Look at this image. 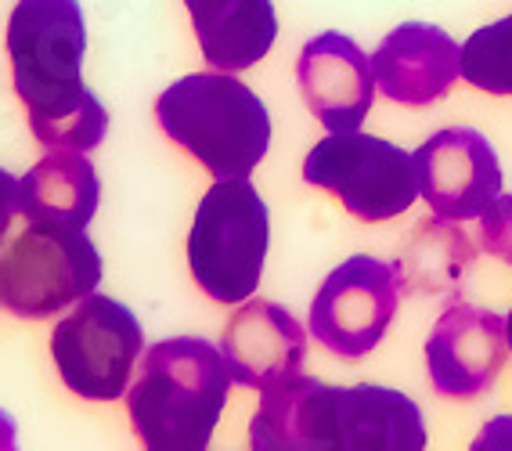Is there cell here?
Listing matches in <instances>:
<instances>
[{"label":"cell","instance_id":"1","mask_svg":"<svg viewBox=\"0 0 512 451\" xmlns=\"http://www.w3.org/2000/svg\"><path fill=\"white\" fill-rule=\"evenodd\" d=\"M80 0H19L8 19V62L29 130L44 148L91 152L109 130V112L83 83Z\"/></svg>","mask_w":512,"mask_h":451},{"label":"cell","instance_id":"2","mask_svg":"<svg viewBox=\"0 0 512 451\" xmlns=\"http://www.w3.org/2000/svg\"><path fill=\"white\" fill-rule=\"evenodd\" d=\"M249 444L256 451H422L426 419L401 390L329 387L300 372L264 394Z\"/></svg>","mask_w":512,"mask_h":451},{"label":"cell","instance_id":"3","mask_svg":"<svg viewBox=\"0 0 512 451\" xmlns=\"http://www.w3.org/2000/svg\"><path fill=\"white\" fill-rule=\"evenodd\" d=\"M231 372L213 343L177 336L141 354L138 379L127 387V412L138 441L152 451L210 448L228 405Z\"/></svg>","mask_w":512,"mask_h":451},{"label":"cell","instance_id":"4","mask_svg":"<svg viewBox=\"0 0 512 451\" xmlns=\"http://www.w3.org/2000/svg\"><path fill=\"white\" fill-rule=\"evenodd\" d=\"M156 123L166 138L199 159L213 181L249 177L271 148L267 105L235 73L181 76L156 98Z\"/></svg>","mask_w":512,"mask_h":451},{"label":"cell","instance_id":"5","mask_svg":"<svg viewBox=\"0 0 512 451\" xmlns=\"http://www.w3.org/2000/svg\"><path fill=\"white\" fill-rule=\"evenodd\" d=\"M271 246V213L249 177L213 181L195 210L188 235V267L213 304H242L264 278Z\"/></svg>","mask_w":512,"mask_h":451},{"label":"cell","instance_id":"6","mask_svg":"<svg viewBox=\"0 0 512 451\" xmlns=\"http://www.w3.org/2000/svg\"><path fill=\"white\" fill-rule=\"evenodd\" d=\"M101 271L87 228L29 221L0 253V311L26 322L55 318L98 289Z\"/></svg>","mask_w":512,"mask_h":451},{"label":"cell","instance_id":"7","mask_svg":"<svg viewBox=\"0 0 512 451\" xmlns=\"http://www.w3.org/2000/svg\"><path fill=\"white\" fill-rule=\"evenodd\" d=\"M303 181L336 195L350 217L368 224L394 221L419 199L412 152L361 130H343L318 141L303 159Z\"/></svg>","mask_w":512,"mask_h":451},{"label":"cell","instance_id":"8","mask_svg":"<svg viewBox=\"0 0 512 451\" xmlns=\"http://www.w3.org/2000/svg\"><path fill=\"white\" fill-rule=\"evenodd\" d=\"M145 350L138 314L112 296L87 293L51 332V358L65 390L83 401H116Z\"/></svg>","mask_w":512,"mask_h":451},{"label":"cell","instance_id":"9","mask_svg":"<svg viewBox=\"0 0 512 451\" xmlns=\"http://www.w3.org/2000/svg\"><path fill=\"white\" fill-rule=\"evenodd\" d=\"M397 304H401L397 267L357 253L343 260L314 293L307 332L329 354L357 361L383 343Z\"/></svg>","mask_w":512,"mask_h":451},{"label":"cell","instance_id":"10","mask_svg":"<svg viewBox=\"0 0 512 451\" xmlns=\"http://www.w3.org/2000/svg\"><path fill=\"white\" fill-rule=\"evenodd\" d=\"M419 195L444 221H473L502 195V163L491 141L473 127L437 130L412 152Z\"/></svg>","mask_w":512,"mask_h":451},{"label":"cell","instance_id":"11","mask_svg":"<svg viewBox=\"0 0 512 451\" xmlns=\"http://www.w3.org/2000/svg\"><path fill=\"white\" fill-rule=\"evenodd\" d=\"M509 358L505 318L473 304H451L426 340V376L448 401H473L498 383Z\"/></svg>","mask_w":512,"mask_h":451},{"label":"cell","instance_id":"12","mask_svg":"<svg viewBox=\"0 0 512 451\" xmlns=\"http://www.w3.org/2000/svg\"><path fill=\"white\" fill-rule=\"evenodd\" d=\"M220 354L228 361L231 383L267 394L303 372L307 332L282 304L249 296L224 325Z\"/></svg>","mask_w":512,"mask_h":451},{"label":"cell","instance_id":"13","mask_svg":"<svg viewBox=\"0 0 512 451\" xmlns=\"http://www.w3.org/2000/svg\"><path fill=\"white\" fill-rule=\"evenodd\" d=\"M296 83L311 116L329 130V134H343V130H357L368 120L375 102V73L372 58L350 40L347 33H318L307 40L296 62Z\"/></svg>","mask_w":512,"mask_h":451},{"label":"cell","instance_id":"14","mask_svg":"<svg viewBox=\"0 0 512 451\" xmlns=\"http://www.w3.org/2000/svg\"><path fill=\"white\" fill-rule=\"evenodd\" d=\"M375 87L397 105L426 109L448 98L462 76V47L440 26L404 22L386 33L372 55Z\"/></svg>","mask_w":512,"mask_h":451},{"label":"cell","instance_id":"15","mask_svg":"<svg viewBox=\"0 0 512 451\" xmlns=\"http://www.w3.org/2000/svg\"><path fill=\"white\" fill-rule=\"evenodd\" d=\"M202 58L220 73H242L275 47L278 15L271 0H184Z\"/></svg>","mask_w":512,"mask_h":451},{"label":"cell","instance_id":"16","mask_svg":"<svg viewBox=\"0 0 512 451\" xmlns=\"http://www.w3.org/2000/svg\"><path fill=\"white\" fill-rule=\"evenodd\" d=\"M101 203V181L87 152L47 148V156L19 181V213L37 224L87 228Z\"/></svg>","mask_w":512,"mask_h":451},{"label":"cell","instance_id":"17","mask_svg":"<svg viewBox=\"0 0 512 451\" xmlns=\"http://www.w3.org/2000/svg\"><path fill=\"white\" fill-rule=\"evenodd\" d=\"M469 264H473V242L466 239V231L437 217V221L419 224V231L394 267L401 278V293L408 289V293L433 296L455 289Z\"/></svg>","mask_w":512,"mask_h":451},{"label":"cell","instance_id":"18","mask_svg":"<svg viewBox=\"0 0 512 451\" xmlns=\"http://www.w3.org/2000/svg\"><path fill=\"white\" fill-rule=\"evenodd\" d=\"M462 80L494 98H512V15L476 29L462 44Z\"/></svg>","mask_w":512,"mask_h":451},{"label":"cell","instance_id":"19","mask_svg":"<svg viewBox=\"0 0 512 451\" xmlns=\"http://www.w3.org/2000/svg\"><path fill=\"white\" fill-rule=\"evenodd\" d=\"M480 246L494 260L512 267V195H494L480 213Z\"/></svg>","mask_w":512,"mask_h":451},{"label":"cell","instance_id":"20","mask_svg":"<svg viewBox=\"0 0 512 451\" xmlns=\"http://www.w3.org/2000/svg\"><path fill=\"white\" fill-rule=\"evenodd\" d=\"M15 213H19V177H11L8 170L0 166V246L8 239Z\"/></svg>","mask_w":512,"mask_h":451},{"label":"cell","instance_id":"21","mask_svg":"<svg viewBox=\"0 0 512 451\" xmlns=\"http://www.w3.org/2000/svg\"><path fill=\"white\" fill-rule=\"evenodd\" d=\"M505 332H509V354H512V311H509V318H505Z\"/></svg>","mask_w":512,"mask_h":451}]
</instances>
